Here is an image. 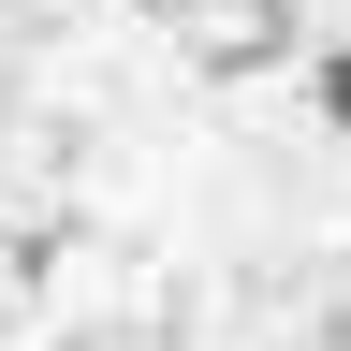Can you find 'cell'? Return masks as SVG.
<instances>
[{
	"label": "cell",
	"mask_w": 351,
	"mask_h": 351,
	"mask_svg": "<svg viewBox=\"0 0 351 351\" xmlns=\"http://www.w3.org/2000/svg\"><path fill=\"white\" fill-rule=\"evenodd\" d=\"M322 117L351 132V44H322Z\"/></svg>",
	"instance_id": "obj_1"
}]
</instances>
